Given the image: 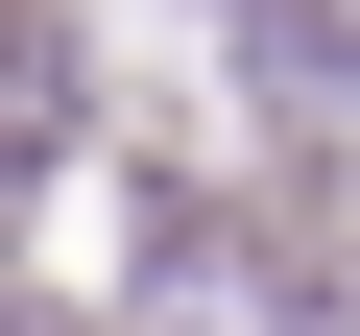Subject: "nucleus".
Instances as JSON below:
<instances>
[{"label":"nucleus","instance_id":"1","mask_svg":"<svg viewBox=\"0 0 360 336\" xmlns=\"http://www.w3.org/2000/svg\"><path fill=\"white\" fill-rule=\"evenodd\" d=\"M0 120H25V144H49V120H72V49H49V25H25V0H0Z\"/></svg>","mask_w":360,"mask_h":336}]
</instances>
